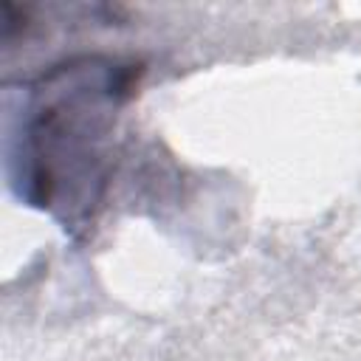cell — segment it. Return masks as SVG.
<instances>
[{
    "mask_svg": "<svg viewBox=\"0 0 361 361\" xmlns=\"http://www.w3.org/2000/svg\"><path fill=\"white\" fill-rule=\"evenodd\" d=\"M130 87V68L85 56L51 68L25 87L11 127L14 183L65 223L87 214L104 186V144Z\"/></svg>",
    "mask_w": 361,
    "mask_h": 361,
    "instance_id": "cell-1",
    "label": "cell"
}]
</instances>
